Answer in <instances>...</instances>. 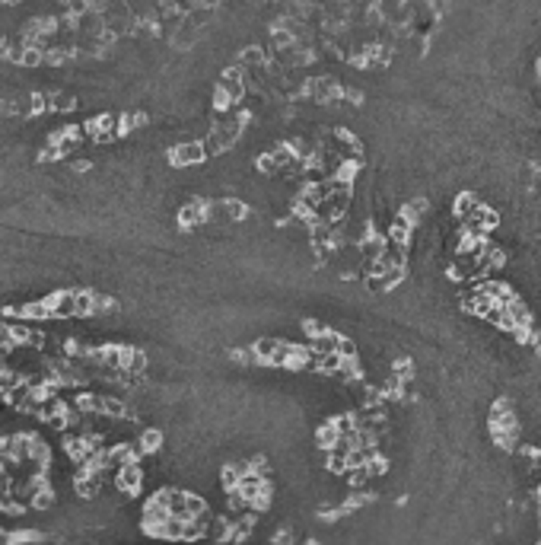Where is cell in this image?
<instances>
[{
  "label": "cell",
  "mask_w": 541,
  "mask_h": 545,
  "mask_svg": "<svg viewBox=\"0 0 541 545\" xmlns=\"http://www.w3.org/2000/svg\"><path fill=\"white\" fill-rule=\"evenodd\" d=\"M115 488H118L121 494H127V498H134V494L144 488V469H140L137 462H127L124 469L115 472Z\"/></svg>",
  "instance_id": "1"
},
{
  "label": "cell",
  "mask_w": 541,
  "mask_h": 545,
  "mask_svg": "<svg viewBox=\"0 0 541 545\" xmlns=\"http://www.w3.org/2000/svg\"><path fill=\"white\" fill-rule=\"evenodd\" d=\"M204 154H207V150H204L201 144H182V147L172 150V163H175V166H191V163H201Z\"/></svg>",
  "instance_id": "2"
},
{
  "label": "cell",
  "mask_w": 541,
  "mask_h": 545,
  "mask_svg": "<svg viewBox=\"0 0 541 545\" xmlns=\"http://www.w3.org/2000/svg\"><path fill=\"white\" fill-rule=\"evenodd\" d=\"M159 440H163V437H159V430H144V434H140V440L134 443V449H137V453H153V449H159Z\"/></svg>",
  "instance_id": "3"
},
{
  "label": "cell",
  "mask_w": 541,
  "mask_h": 545,
  "mask_svg": "<svg viewBox=\"0 0 541 545\" xmlns=\"http://www.w3.org/2000/svg\"><path fill=\"white\" fill-rule=\"evenodd\" d=\"M16 61H19L23 67H38V64H45V54L38 52L35 45H25L23 52H19V58H16Z\"/></svg>",
  "instance_id": "4"
},
{
  "label": "cell",
  "mask_w": 541,
  "mask_h": 545,
  "mask_svg": "<svg viewBox=\"0 0 541 545\" xmlns=\"http://www.w3.org/2000/svg\"><path fill=\"white\" fill-rule=\"evenodd\" d=\"M197 220H204V207L194 201V205H188L182 211V226H191V224H197Z\"/></svg>",
  "instance_id": "5"
},
{
  "label": "cell",
  "mask_w": 541,
  "mask_h": 545,
  "mask_svg": "<svg viewBox=\"0 0 541 545\" xmlns=\"http://www.w3.org/2000/svg\"><path fill=\"white\" fill-rule=\"evenodd\" d=\"M51 105H54L57 112H67V109H74V105H76V99H74V96H67V93H61V96L51 99Z\"/></svg>",
  "instance_id": "6"
},
{
  "label": "cell",
  "mask_w": 541,
  "mask_h": 545,
  "mask_svg": "<svg viewBox=\"0 0 541 545\" xmlns=\"http://www.w3.org/2000/svg\"><path fill=\"white\" fill-rule=\"evenodd\" d=\"M0 4H13V0H0Z\"/></svg>",
  "instance_id": "7"
}]
</instances>
